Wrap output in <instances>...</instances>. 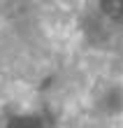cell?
I'll list each match as a JSON object with an SVG mask.
<instances>
[{"mask_svg": "<svg viewBox=\"0 0 123 128\" xmlns=\"http://www.w3.org/2000/svg\"><path fill=\"white\" fill-rule=\"evenodd\" d=\"M102 10L109 16L123 21V0H102Z\"/></svg>", "mask_w": 123, "mask_h": 128, "instance_id": "1", "label": "cell"}, {"mask_svg": "<svg viewBox=\"0 0 123 128\" xmlns=\"http://www.w3.org/2000/svg\"><path fill=\"white\" fill-rule=\"evenodd\" d=\"M7 128H42V124L33 116H19V119H12Z\"/></svg>", "mask_w": 123, "mask_h": 128, "instance_id": "2", "label": "cell"}]
</instances>
